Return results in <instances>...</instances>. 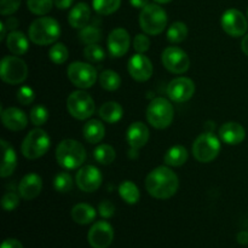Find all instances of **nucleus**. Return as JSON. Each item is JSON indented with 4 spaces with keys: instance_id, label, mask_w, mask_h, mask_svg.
<instances>
[{
    "instance_id": "3",
    "label": "nucleus",
    "mask_w": 248,
    "mask_h": 248,
    "mask_svg": "<svg viewBox=\"0 0 248 248\" xmlns=\"http://www.w3.org/2000/svg\"><path fill=\"white\" fill-rule=\"evenodd\" d=\"M29 39L36 45H50L61 35V27L52 17H40L29 27Z\"/></svg>"
},
{
    "instance_id": "2",
    "label": "nucleus",
    "mask_w": 248,
    "mask_h": 248,
    "mask_svg": "<svg viewBox=\"0 0 248 248\" xmlns=\"http://www.w3.org/2000/svg\"><path fill=\"white\" fill-rule=\"evenodd\" d=\"M56 160L63 169L75 170L86 160V150L78 140H64L56 149Z\"/></svg>"
},
{
    "instance_id": "26",
    "label": "nucleus",
    "mask_w": 248,
    "mask_h": 248,
    "mask_svg": "<svg viewBox=\"0 0 248 248\" xmlns=\"http://www.w3.org/2000/svg\"><path fill=\"white\" fill-rule=\"evenodd\" d=\"M106 135L104 125L98 120H90L84 126V137L91 144H97L101 142Z\"/></svg>"
},
{
    "instance_id": "18",
    "label": "nucleus",
    "mask_w": 248,
    "mask_h": 248,
    "mask_svg": "<svg viewBox=\"0 0 248 248\" xmlns=\"http://www.w3.org/2000/svg\"><path fill=\"white\" fill-rule=\"evenodd\" d=\"M126 140L132 150H138L144 147L149 140V130L147 125L140 121L131 124L126 133Z\"/></svg>"
},
{
    "instance_id": "35",
    "label": "nucleus",
    "mask_w": 248,
    "mask_h": 248,
    "mask_svg": "<svg viewBox=\"0 0 248 248\" xmlns=\"http://www.w3.org/2000/svg\"><path fill=\"white\" fill-rule=\"evenodd\" d=\"M68 56H69L68 48L62 43L55 44L53 46H51L50 51H48V57L56 64H63L68 60Z\"/></svg>"
},
{
    "instance_id": "25",
    "label": "nucleus",
    "mask_w": 248,
    "mask_h": 248,
    "mask_svg": "<svg viewBox=\"0 0 248 248\" xmlns=\"http://www.w3.org/2000/svg\"><path fill=\"white\" fill-rule=\"evenodd\" d=\"M72 218L80 225L90 224L96 218V210L87 203H78L72 210Z\"/></svg>"
},
{
    "instance_id": "46",
    "label": "nucleus",
    "mask_w": 248,
    "mask_h": 248,
    "mask_svg": "<svg viewBox=\"0 0 248 248\" xmlns=\"http://www.w3.org/2000/svg\"><path fill=\"white\" fill-rule=\"evenodd\" d=\"M53 1H55V6L57 7V9L65 10L68 9V7L72 6L74 0H53Z\"/></svg>"
},
{
    "instance_id": "52",
    "label": "nucleus",
    "mask_w": 248,
    "mask_h": 248,
    "mask_svg": "<svg viewBox=\"0 0 248 248\" xmlns=\"http://www.w3.org/2000/svg\"><path fill=\"white\" fill-rule=\"evenodd\" d=\"M155 2H157V4H167V2L172 1V0H154Z\"/></svg>"
},
{
    "instance_id": "53",
    "label": "nucleus",
    "mask_w": 248,
    "mask_h": 248,
    "mask_svg": "<svg viewBox=\"0 0 248 248\" xmlns=\"http://www.w3.org/2000/svg\"><path fill=\"white\" fill-rule=\"evenodd\" d=\"M247 16H248V10H247Z\"/></svg>"
},
{
    "instance_id": "39",
    "label": "nucleus",
    "mask_w": 248,
    "mask_h": 248,
    "mask_svg": "<svg viewBox=\"0 0 248 248\" xmlns=\"http://www.w3.org/2000/svg\"><path fill=\"white\" fill-rule=\"evenodd\" d=\"M48 110L44 106H35L31 110V121L33 125L41 126L47 121Z\"/></svg>"
},
{
    "instance_id": "47",
    "label": "nucleus",
    "mask_w": 248,
    "mask_h": 248,
    "mask_svg": "<svg viewBox=\"0 0 248 248\" xmlns=\"http://www.w3.org/2000/svg\"><path fill=\"white\" fill-rule=\"evenodd\" d=\"M237 242L242 246H246L248 245V232H240L237 234Z\"/></svg>"
},
{
    "instance_id": "51",
    "label": "nucleus",
    "mask_w": 248,
    "mask_h": 248,
    "mask_svg": "<svg viewBox=\"0 0 248 248\" xmlns=\"http://www.w3.org/2000/svg\"><path fill=\"white\" fill-rule=\"evenodd\" d=\"M0 28H1V35H0V40H2V39L5 38V33H6V26H5V23H0Z\"/></svg>"
},
{
    "instance_id": "20",
    "label": "nucleus",
    "mask_w": 248,
    "mask_h": 248,
    "mask_svg": "<svg viewBox=\"0 0 248 248\" xmlns=\"http://www.w3.org/2000/svg\"><path fill=\"white\" fill-rule=\"evenodd\" d=\"M1 120L5 127L11 131L23 130L28 124V118L24 114V111L18 108H15V107L1 111Z\"/></svg>"
},
{
    "instance_id": "33",
    "label": "nucleus",
    "mask_w": 248,
    "mask_h": 248,
    "mask_svg": "<svg viewBox=\"0 0 248 248\" xmlns=\"http://www.w3.org/2000/svg\"><path fill=\"white\" fill-rule=\"evenodd\" d=\"M79 38L85 45H92V44H97L102 39V31L98 27L93 26H86L81 29L79 34Z\"/></svg>"
},
{
    "instance_id": "32",
    "label": "nucleus",
    "mask_w": 248,
    "mask_h": 248,
    "mask_svg": "<svg viewBox=\"0 0 248 248\" xmlns=\"http://www.w3.org/2000/svg\"><path fill=\"white\" fill-rule=\"evenodd\" d=\"M186 36H188V28L182 22H174L167 29V39L173 44L182 43L183 40H186Z\"/></svg>"
},
{
    "instance_id": "29",
    "label": "nucleus",
    "mask_w": 248,
    "mask_h": 248,
    "mask_svg": "<svg viewBox=\"0 0 248 248\" xmlns=\"http://www.w3.org/2000/svg\"><path fill=\"white\" fill-rule=\"evenodd\" d=\"M119 194H120L121 199L125 202L130 203V205L137 203L140 198V194L137 186L131 181H125L120 184V186H119Z\"/></svg>"
},
{
    "instance_id": "23",
    "label": "nucleus",
    "mask_w": 248,
    "mask_h": 248,
    "mask_svg": "<svg viewBox=\"0 0 248 248\" xmlns=\"http://www.w3.org/2000/svg\"><path fill=\"white\" fill-rule=\"evenodd\" d=\"M1 148H2V162H1V171H0V176L2 178L11 176L14 173L15 169L17 166V156L15 153L14 148L6 142V140H1Z\"/></svg>"
},
{
    "instance_id": "5",
    "label": "nucleus",
    "mask_w": 248,
    "mask_h": 248,
    "mask_svg": "<svg viewBox=\"0 0 248 248\" xmlns=\"http://www.w3.org/2000/svg\"><path fill=\"white\" fill-rule=\"evenodd\" d=\"M173 107L167 99L159 97L153 99L147 108V120L153 127L164 130L169 127L173 120Z\"/></svg>"
},
{
    "instance_id": "48",
    "label": "nucleus",
    "mask_w": 248,
    "mask_h": 248,
    "mask_svg": "<svg viewBox=\"0 0 248 248\" xmlns=\"http://www.w3.org/2000/svg\"><path fill=\"white\" fill-rule=\"evenodd\" d=\"M149 0H130L131 5H132L133 7H136V9H143L144 6H147L148 4H149Z\"/></svg>"
},
{
    "instance_id": "11",
    "label": "nucleus",
    "mask_w": 248,
    "mask_h": 248,
    "mask_svg": "<svg viewBox=\"0 0 248 248\" xmlns=\"http://www.w3.org/2000/svg\"><path fill=\"white\" fill-rule=\"evenodd\" d=\"M161 60L165 68L174 74H183L189 69V65H190V60L186 52L176 46H170L165 48Z\"/></svg>"
},
{
    "instance_id": "27",
    "label": "nucleus",
    "mask_w": 248,
    "mask_h": 248,
    "mask_svg": "<svg viewBox=\"0 0 248 248\" xmlns=\"http://www.w3.org/2000/svg\"><path fill=\"white\" fill-rule=\"evenodd\" d=\"M123 107L118 102H107L99 108V116L108 124H115L123 118Z\"/></svg>"
},
{
    "instance_id": "50",
    "label": "nucleus",
    "mask_w": 248,
    "mask_h": 248,
    "mask_svg": "<svg viewBox=\"0 0 248 248\" xmlns=\"http://www.w3.org/2000/svg\"><path fill=\"white\" fill-rule=\"evenodd\" d=\"M241 48L245 53L248 56V34L242 39V43H241Z\"/></svg>"
},
{
    "instance_id": "44",
    "label": "nucleus",
    "mask_w": 248,
    "mask_h": 248,
    "mask_svg": "<svg viewBox=\"0 0 248 248\" xmlns=\"http://www.w3.org/2000/svg\"><path fill=\"white\" fill-rule=\"evenodd\" d=\"M98 213L103 218H111L114 213H115V206L113 205V202L108 200L102 201L98 205Z\"/></svg>"
},
{
    "instance_id": "30",
    "label": "nucleus",
    "mask_w": 248,
    "mask_h": 248,
    "mask_svg": "<svg viewBox=\"0 0 248 248\" xmlns=\"http://www.w3.org/2000/svg\"><path fill=\"white\" fill-rule=\"evenodd\" d=\"M99 84L107 91H115L120 87L121 78L114 70H104L99 75Z\"/></svg>"
},
{
    "instance_id": "45",
    "label": "nucleus",
    "mask_w": 248,
    "mask_h": 248,
    "mask_svg": "<svg viewBox=\"0 0 248 248\" xmlns=\"http://www.w3.org/2000/svg\"><path fill=\"white\" fill-rule=\"evenodd\" d=\"M1 248H23V245L16 239H6L2 242Z\"/></svg>"
},
{
    "instance_id": "17",
    "label": "nucleus",
    "mask_w": 248,
    "mask_h": 248,
    "mask_svg": "<svg viewBox=\"0 0 248 248\" xmlns=\"http://www.w3.org/2000/svg\"><path fill=\"white\" fill-rule=\"evenodd\" d=\"M130 35L124 28H116L108 36V51L111 57H123L130 47Z\"/></svg>"
},
{
    "instance_id": "12",
    "label": "nucleus",
    "mask_w": 248,
    "mask_h": 248,
    "mask_svg": "<svg viewBox=\"0 0 248 248\" xmlns=\"http://www.w3.org/2000/svg\"><path fill=\"white\" fill-rule=\"evenodd\" d=\"M220 23H222V28L224 29L225 33L234 38L245 35L248 28L246 17L241 11L236 9L227 10L223 14Z\"/></svg>"
},
{
    "instance_id": "36",
    "label": "nucleus",
    "mask_w": 248,
    "mask_h": 248,
    "mask_svg": "<svg viewBox=\"0 0 248 248\" xmlns=\"http://www.w3.org/2000/svg\"><path fill=\"white\" fill-rule=\"evenodd\" d=\"M55 4L53 0H27V6L29 11L35 15H46L52 9V5Z\"/></svg>"
},
{
    "instance_id": "15",
    "label": "nucleus",
    "mask_w": 248,
    "mask_h": 248,
    "mask_svg": "<svg viewBox=\"0 0 248 248\" xmlns=\"http://www.w3.org/2000/svg\"><path fill=\"white\" fill-rule=\"evenodd\" d=\"M75 179H77L78 186L82 191L93 193L101 186L103 178H102L101 171L97 167L92 166V165H87V166L81 167L78 171Z\"/></svg>"
},
{
    "instance_id": "31",
    "label": "nucleus",
    "mask_w": 248,
    "mask_h": 248,
    "mask_svg": "<svg viewBox=\"0 0 248 248\" xmlns=\"http://www.w3.org/2000/svg\"><path fill=\"white\" fill-rule=\"evenodd\" d=\"M93 156L97 160V162H99L101 165H110L115 160L116 154L111 145L99 144L93 150Z\"/></svg>"
},
{
    "instance_id": "10",
    "label": "nucleus",
    "mask_w": 248,
    "mask_h": 248,
    "mask_svg": "<svg viewBox=\"0 0 248 248\" xmlns=\"http://www.w3.org/2000/svg\"><path fill=\"white\" fill-rule=\"evenodd\" d=\"M67 74L73 85L80 89H89L97 80V72L91 64L84 62H74L68 67Z\"/></svg>"
},
{
    "instance_id": "16",
    "label": "nucleus",
    "mask_w": 248,
    "mask_h": 248,
    "mask_svg": "<svg viewBox=\"0 0 248 248\" xmlns=\"http://www.w3.org/2000/svg\"><path fill=\"white\" fill-rule=\"evenodd\" d=\"M127 69L132 79L136 81H147L153 75V64L149 58L143 53H137L132 56L128 61Z\"/></svg>"
},
{
    "instance_id": "24",
    "label": "nucleus",
    "mask_w": 248,
    "mask_h": 248,
    "mask_svg": "<svg viewBox=\"0 0 248 248\" xmlns=\"http://www.w3.org/2000/svg\"><path fill=\"white\" fill-rule=\"evenodd\" d=\"M6 46L16 56H22L28 51L29 43L27 36L22 31H14L7 35L6 38Z\"/></svg>"
},
{
    "instance_id": "4",
    "label": "nucleus",
    "mask_w": 248,
    "mask_h": 248,
    "mask_svg": "<svg viewBox=\"0 0 248 248\" xmlns=\"http://www.w3.org/2000/svg\"><path fill=\"white\" fill-rule=\"evenodd\" d=\"M140 24L143 31L149 35H157L167 26L166 11L157 4H148L140 11Z\"/></svg>"
},
{
    "instance_id": "40",
    "label": "nucleus",
    "mask_w": 248,
    "mask_h": 248,
    "mask_svg": "<svg viewBox=\"0 0 248 248\" xmlns=\"http://www.w3.org/2000/svg\"><path fill=\"white\" fill-rule=\"evenodd\" d=\"M34 98H35V92L33 91L31 87L22 86L17 91V99L22 106H29V104L33 103Z\"/></svg>"
},
{
    "instance_id": "34",
    "label": "nucleus",
    "mask_w": 248,
    "mask_h": 248,
    "mask_svg": "<svg viewBox=\"0 0 248 248\" xmlns=\"http://www.w3.org/2000/svg\"><path fill=\"white\" fill-rule=\"evenodd\" d=\"M93 10L99 15H111L121 5V0H93Z\"/></svg>"
},
{
    "instance_id": "42",
    "label": "nucleus",
    "mask_w": 248,
    "mask_h": 248,
    "mask_svg": "<svg viewBox=\"0 0 248 248\" xmlns=\"http://www.w3.org/2000/svg\"><path fill=\"white\" fill-rule=\"evenodd\" d=\"M1 205L5 211L11 212V211H14L15 208H17V206L19 205L18 195L15 193H6L4 196H2Z\"/></svg>"
},
{
    "instance_id": "21",
    "label": "nucleus",
    "mask_w": 248,
    "mask_h": 248,
    "mask_svg": "<svg viewBox=\"0 0 248 248\" xmlns=\"http://www.w3.org/2000/svg\"><path fill=\"white\" fill-rule=\"evenodd\" d=\"M220 140L229 145H237L242 143V140L246 137V131L240 124L230 121L225 123L222 127L219 128Z\"/></svg>"
},
{
    "instance_id": "49",
    "label": "nucleus",
    "mask_w": 248,
    "mask_h": 248,
    "mask_svg": "<svg viewBox=\"0 0 248 248\" xmlns=\"http://www.w3.org/2000/svg\"><path fill=\"white\" fill-rule=\"evenodd\" d=\"M5 26H6L9 29H15L17 26H18V21H17L16 18H14V17H10V18L6 21V24H5Z\"/></svg>"
},
{
    "instance_id": "41",
    "label": "nucleus",
    "mask_w": 248,
    "mask_h": 248,
    "mask_svg": "<svg viewBox=\"0 0 248 248\" xmlns=\"http://www.w3.org/2000/svg\"><path fill=\"white\" fill-rule=\"evenodd\" d=\"M21 5V0H0V14L9 16L16 12Z\"/></svg>"
},
{
    "instance_id": "13",
    "label": "nucleus",
    "mask_w": 248,
    "mask_h": 248,
    "mask_svg": "<svg viewBox=\"0 0 248 248\" xmlns=\"http://www.w3.org/2000/svg\"><path fill=\"white\" fill-rule=\"evenodd\" d=\"M195 84L191 79L179 77L172 80L167 86V96L176 103H184L194 96Z\"/></svg>"
},
{
    "instance_id": "37",
    "label": "nucleus",
    "mask_w": 248,
    "mask_h": 248,
    "mask_svg": "<svg viewBox=\"0 0 248 248\" xmlns=\"http://www.w3.org/2000/svg\"><path fill=\"white\" fill-rule=\"evenodd\" d=\"M53 186L58 193H68L73 188L72 176L67 172H61L53 179Z\"/></svg>"
},
{
    "instance_id": "19",
    "label": "nucleus",
    "mask_w": 248,
    "mask_h": 248,
    "mask_svg": "<svg viewBox=\"0 0 248 248\" xmlns=\"http://www.w3.org/2000/svg\"><path fill=\"white\" fill-rule=\"evenodd\" d=\"M43 189V181L41 177L38 176L36 173H29L22 178L19 182L18 191L19 195L24 199V200H33L39 194L41 193Z\"/></svg>"
},
{
    "instance_id": "9",
    "label": "nucleus",
    "mask_w": 248,
    "mask_h": 248,
    "mask_svg": "<svg viewBox=\"0 0 248 248\" xmlns=\"http://www.w3.org/2000/svg\"><path fill=\"white\" fill-rule=\"evenodd\" d=\"M67 109L73 118L78 120H86L93 115L96 106L90 94L84 91H75L67 99Z\"/></svg>"
},
{
    "instance_id": "28",
    "label": "nucleus",
    "mask_w": 248,
    "mask_h": 248,
    "mask_svg": "<svg viewBox=\"0 0 248 248\" xmlns=\"http://www.w3.org/2000/svg\"><path fill=\"white\" fill-rule=\"evenodd\" d=\"M188 160V152L182 145H174L171 149L167 150V153L164 156L165 164L169 166L178 167L184 165Z\"/></svg>"
},
{
    "instance_id": "14",
    "label": "nucleus",
    "mask_w": 248,
    "mask_h": 248,
    "mask_svg": "<svg viewBox=\"0 0 248 248\" xmlns=\"http://www.w3.org/2000/svg\"><path fill=\"white\" fill-rule=\"evenodd\" d=\"M90 246L92 248H108L114 240V229L106 220L96 222L87 235Z\"/></svg>"
},
{
    "instance_id": "22",
    "label": "nucleus",
    "mask_w": 248,
    "mask_h": 248,
    "mask_svg": "<svg viewBox=\"0 0 248 248\" xmlns=\"http://www.w3.org/2000/svg\"><path fill=\"white\" fill-rule=\"evenodd\" d=\"M90 17H91V10H90L89 5L85 2H79L70 10L68 22L73 28L82 29L87 26Z\"/></svg>"
},
{
    "instance_id": "38",
    "label": "nucleus",
    "mask_w": 248,
    "mask_h": 248,
    "mask_svg": "<svg viewBox=\"0 0 248 248\" xmlns=\"http://www.w3.org/2000/svg\"><path fill=\"white\" fill-rule=\"evenodd\" d=\"M84 56L87 61L90 62H101L106 57V53L104 50L97 44H92V45H86V47L84 48Z\"/></svg>"
},
{
    "instance_id": "6",
    "label": "nucleus",
    "mask_w": 248,
    "mask_h": 248,
    "mask_svg": "<svg viewBox=\"0 0 248 248\" xmlns=\"http://www.w3.org/2000/svg\"><path fill=\"white\" fill-rule=\"evenodd\" d=\"M50 148V137L41 128H34L22 143V154L29 160H35L45 155Z\"/></svg>"
},
{
    "instance_id": "7",
    "label": "nucleus",
    "mask_w": 248,
    "mask_h": 248,
    "mask_svg": "<svg viewBox=\"0 0 248 248\" xmlns=\"http://www.w3.org/2000/svg\"><path fill=\"white\" fill-rule=\"evenodd\" d=\"M0 77L2 81L10 85L23 82L28 77V67L26 62L16 56H6L0 64Z\"/></svg>"
},
{
    "instance_id": "1",
    "label": "nucleus",
    "mask_w": 248,
    "mask_h": 248,
    "mask_svg": "<svg viewBox=\"0 0 248 248\" xmlns=\"http://www.w3.org/2000/svg\"><path fill=\"white\" fill-rule=\"evenodd\" d=\"M179 181L177 174L166 166H160L153 170L145 179V189L155 199L165 200L177 193Z\"/></svg>"
},
{
    "instance_id": "8",
    "label": "nucleus",
    "mask_w": 248,
    "mask_h": 248,
    "mask_svg": "<svg viewBox=\"0 0 248 248\" xmlns=\"http://www.w3.org/2000/svg\"><path fill=\"white\" fill-rule=\"evenodd\" d=\"M220 152V142L212 132H206L199 136L193 144V154L198 161L211 162L218 156Z\"/></svg>"
},
{
    "instance_id": "43",
    "label": "nucleus",
    "mask_w": 248,
    "mask_h": 248,
    "mask_svg": "<svg viewBox=\"0 0 248 248\" xmlns=\"http://www.w3.org/2000/svg\"><path fill=\"white\" fill-rule=\"evenodd\" d=\"M150 40L144 34H138L133 39V48L137 53H144L149 50Z\"/></svg>"
}]
</instances>
